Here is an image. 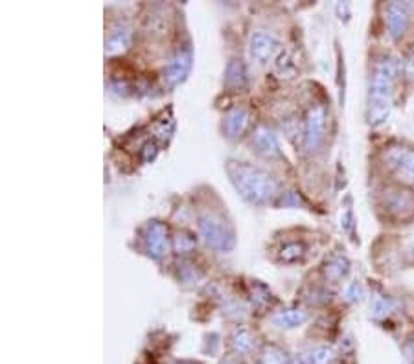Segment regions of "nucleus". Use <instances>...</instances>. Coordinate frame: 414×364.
<instances>
[{
  "label": "nucleus",
  "mask_w": 414,
  "mask_h": 364,
  "mask_svg": "<svg viewBox=\"0 0 414 364\" xmlns=\"http://www.w3.org/2000/svg\"><path fill=\"white\" fill-rule=\"evenodd\" d=\"M226 83L232 87H237L242 85L243 83V69L242 64L237 63H231V66H228V72H226Z\"/></svg>",
  "instance_id": "nucleus-19"
},
{
  "label": "nucleus",
  "mask_w": 414,
  "mask_h": 364,
  "mask_svg": "<svg viewBox=\"0 0 414 364\" xmlns=\"http://www.w3.org/2000/svg\"><path fill=\"white\" fill-rule=\"evenodd\" d=\"M278 41H276V37L273 33L260 30V32L253 33L251 44H249V52H251V57H253L256 63L265 64L275 57L276 52H278Z\"/></svg>",
  "instance_id": "nucleus-6"
},
{
  "label": "nucleus",
  "mask_w": 414,
  "mask_h": 364,
  "mask_svg": "<svg viewBox=\"0 0 414 364\" xmlns=\"http://www.w3.org/2000/svg\"><path fill=\"white\" fill-rule=\"evenodd\" d=\"M280 256H282L285 263L298 262L304 256V245H300V243H287L280 252Z\"/></svg>",
  "instance_id": "nucleus-18"
},
{
  "label": "nucleus",
  "mask_w": 414,
  "mask_h": 364,
  "mask_svg": "<svg viewBox=\"0 0 414 364\" xmlns=\"http://www.w3.org/2000/svg\"><path fill=\"white\" fill-rule=\"evenodd\" d=\"M326 129V109L317 105L307 113L306 125H304V147L307 151L317 149L324 138Z\"/></svg>",
  "instance_id": "nucleus-5"
},
{
  "label": "nucleus",
  "mask_w": 414,
  "mask_h": 364,
  "mask_svg": "<svg viewBox=\"0 0 414 364\" xmlns=\"http://www.w3.org/2000/svg\"><path fill=\"white\" fill-rule=\"evenodd\" d=\"M190 64H192V57H190L188 52H181V54H177L172 60V63L168 64L166 80L170 81L172 85L179 83V81L183 80L184 75L188 74Z\"/></svg>",
  "instance_id": "nucleus-11"
},
{
  "label": "nucleus",
  "mask_w": 414,
  "mask_h": 364,
  "mask_svg": "<svg viewBox=\"0 0 414 364\" xmlns=\"http://www.w3.org/2000/svg\"><path fill=\"white\" fill-rule=\"evenodd\" d=\"M385 161L399 181L414 186V147H407V145L388 147L385 153Z\"/></svg>",
  "instance_id": "nucleus-4"
},
{
  "label": "nucleus",
  "mask_w": 414,
  "mask_h": 364,
  "mask_svg": "<svg viewBox=\"0 0 414 364\" xmlns=\"http://www.w3.org/2000/svg\"><path fill=\"white\" fill-rule=\"evenodd\" d=\"M387 26L393 39L404 37L405 30L409 26V11L404 4L393 2L387 6Z\"/></svg>",
  "instance_id": "nucleus-7"
},
{
  "label": "nucleus",
  "mask_w": 414,
  "mask_h": 364,
  "mask_svg": "<svg viewBox=\"0 0 414 364\" xmlns=\"http://www.w3.org/2000/svg\"><path fill=\"white\" fill-rule=\"evenodd\" d=\"M253 144L256 145L258 153L265 156H275L280 153L278 140L267 127H258V131L253 136Z\"/></svg>",
  "instance_id": "nucleus-10"
},
{
  "label": "nucleus",
  "mask_w": 414,
  "mask_h": 364,
  "mask_svg": "<svg viewBox=\"0 0 414 364\" xmlns=\"http://www.w3.org/2000/svg\"><path fill=\"white\" fill-rule=\"evenodd\" d=\"M201 234L205 237L206 245L214 251H228L234 245V232L219 215L205 214L199 219Z\"/></svg>",
  "instance_id": "nucleus-3"
},
{
  "label": "nucleus",
  "mask_w": 414,
  "mask_h": 364,
  "mask_svg": "<svg viewBox=\"0 0 414 364\" xmlns=\"http://www.w3.org/2000/svg\"><path fill=\"white\" fill-rule=\"evenodd\" d=\"M348 274V260L345 256H334L326 265V276L330 280H341Z\"/></svg>",
  "instance_id": "nucleus-14"
},
{
  "label": "nucleus",
  "mask_w": 414,
  "mask_h": 364,
  "mask_svg": "<svg viewBox=\"0 0 414 364\" xmlns=\"http://www.w3.org/2000/svg\"><path fill=\"white\" fill-rule=\"evenodd\" d=\"M398 72L399 63L396 57L387 55L381 61H377L370 81V91H368V103H366V120L372 127L381 125L390 116L394 83H396Z\"/></svg>",
  "instance_id": "nucleus-1"
},
{
  "label": "nucleus",
  "mask_w": 414,
  "mask_h": 364,
  "mask_svg": "<svg viewBox=\"0 0 414 364\" xmlns=\"http://www.w3.org/2000/svg\"><path fill=\"white\" fill-rule=\"evenodd\" d=\"M129 30L127 28H118L114 30L107 39V52H114V50L124 48L125 44L129 43Z\"/></svg>",
  "instance_id": "nucleus-16"
},
{
  "label": "nucleus",
  "mask_w": 414,
  "mask_h": 364,
  "mask_svg": "<svg viewBox=\"0 0 414 364\" xmlns=\"http://www.w3.org/2000/svg\"><path fill=\"white\" fill-rule=\"evenodd\" d=\"M166 228L161 225V223H153V225L147 226V230H145L144 242L145 246H147V251L150 254H153L155 257L162 256L164 251H166Z\"/></svg>",
  "instance_id": "nucleus-9"
},
{
  "label": "nucleus",
  "mask_w": 414,
  "mask_h": 364,
  "mask_svg": "<svg viewBox=\"0 0 414 364\" xmlns=\"http://www.w3.org/2000/svg\"><path fill=\"white\" fill-rule=\"evenodd\" d=\"M388 304L390 302L385 300V298H377L376 304H374V315H385V313H388Z\"/></svg>",
  "instance_id": "nucleus-21"
},
{
  "label": "nucleus",
  "mask_w": 414,
  "mask_h": 364,
  "mask_svg": "<svg viewBox=\"0 0 414 364\" xmlns=\"http://www.w3.org/2000/svg\"><path fill=\"white\" fill-rule=\"evenodd\" d=\"M262 364H289V355L285 354L284 349L276 348V346H269L264 349V354L260 357Z\"/></svg>",
  "instance_id": "nucleus-15"
},
{
  "label": "nucleus",
  "mask_w": 414,
  "mask_h": 364,
  "mask_svg": "<svg viewBox=\"0 0 414 364\" xmlns=\"http://www.w3.org/2000/svg\"><path fill=\"white\" fill-rule=\"evenodd\" d=\"M226 172L231 175L234 186L249 203L264 204L276 193V184L271 175L245 162H231Z\"/></svg>",
  "instance_id": "nucleus-2"
},
{
  "label": "nucleus",
  "mask_w": 414,
  "mask_h": 364,
  "mask_svg": "<svg viewBox=\"0 0 414 364\" xmlns=\"http://www.w3.org/2000/svg\"><path fill=\"white\" fill-rule=\"evenodd\" d=\"M307 318V315L304 313V311L300 309H287V311H282V313H278V315H275V318H273V322H275L276 326L280 327H296L300 326V324H304Z\"/></svg>",
  "instance_id": "nucleus-13"
},
{
  "label": "nucleus",
  "mask_w": 414,
  "mask_h": 364,
  "mask_svg": "<svg viewBox=\"0 0 414 364\" xmlns=\"http://www.w3.org/2000/svg\"><path fill=\"white\" fill-rule=\"evenodd\" d=\"M254 343H253V337H251V333L245 331V329H242V331H237L236 335H234V340H232V348H234V352L240 355L243 354H249L251 349H253Z\"/></svg>",
  "instance_id": "nucleus-17"
},
{
  "label": "nucleus",
  "mask_w": 414,
  "mask_h": 364,
  "mask_svg": "<svg viewBox=\"0 0 414 364\" xmlns=\"http://www.w3.org/2000/svg\"><path fill=\"white\" fill-rule=\"evenodd\" d=\"M335 361V349L332 346H315L304 354L296 364H332Z\"/></svg>",
  "instance_id": "nucleus-12"
},
{
  "label": "nucleus",
  "mask_w": 414,
  "mask_h": 364,
  "mask_svg": "<svg viewBox=\"0 0 414 364\" xmlns=\"http://www.w3.org/2000/svg\"><path fill=\"white\" fill-rule=\"evenodd\" d=\"M404 74L409 81H414V52H411V55L407 57L404 64Z\"/></svg>",
  "instance_id": "nucleus-20"
},
{
  "label": "nucleus",
  "mask_w": 414,
  "mask_h": 364,
  "mask_svg": "<svg viewBox=\"0 0 414 364\" xmlns=\"http://www.w3.org/2000/svg\"><path fill=\"white\" fill-rule=\"evenodd\" d=\"M249 123H251V114L247 109H234L223 120V131L226 133V136L236 138L247 131Z\"/></svg>",
  "instance_id": "nucleus-8"
}]
</instances>
